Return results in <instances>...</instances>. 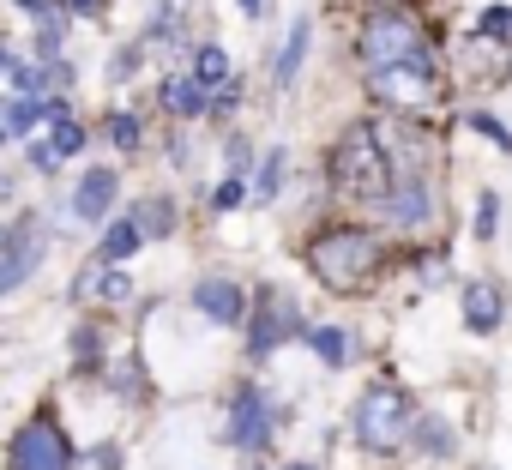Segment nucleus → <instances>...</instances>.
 <instances>
[{
	"label": "nucleus",
	"instance_id": "1",
	"mask_svg": "<svg viewBox=\"0 0 512 470\" xmlns=\"http://www.w3.org/2000/svg\"><path fill=\"white\" fill-rule=\"evenodd\" d=\"M308 266H314V278L326 284V290H362L368 278H374V266H380V248H374V235L368 229H326L320 242L308 248Z\"/></svg>",
	"mask_w": 512,
	"mask_h": 470
},
{
	"label": "nucleus",
	"instance_id": "2",
	"mask_svg": "<svg viewBox=\"0 0 512 470\" xmlns=\"http://www.w3.org/2000/svg\"><path fill=\"white\" fill-rule=\"evenodd\" d=\"M332 181L350 193V199H386L392 193V163H386V145L374 139V127H350L332 151Z\"/></svg>",
	"mask_w": 512,
	"mask_h": 470
},
{
	"label": "nucleus",
	"instance_id": "3",
	"mask_svg": "<svg viewBox=\"0 0 512 470\" xmlns=\"http://www.w3.org/2000/svg\"><path fill=\"white\" fill-rule=\"evenodd\" d=\"M410 428H416V410H410V398L398 392V386H368L362 398H356V440L368 446V452H398L404 440H410Z\"/></svg>",
	"mask_w": 512,
	"mask_h": 470
},
{
	"label": "nucleus",
	"instance_id": "4",
	"mask_svg": "<svg viewBox=\"0 0 512 470\" xmlns=\"http://www.w3.org/2000/svg\"><path fill=\"white\" fill-rule=\"evenodd\" d=\"M362 55L368 67H392V61H434L428 55V37L410 13H374L368 31H362Z\"/></svg>",
	"mask_w": 512,
	"mask_h": 470
},
{
	"label": "nucleus",
	"instance_id": "5",
	"mask_svg": "<svg viewBox=\"0 0 512 470\" xmlns=\"http://www.w3.org/2000/svg\"><path fill=\"white\" fill-rule=\"evenodd\" d=\"M368 85H374V97H380V103H392V109H422V103H434V91H440L434 61H392V67H368Z\"/></svg>",
	"mask_w": 512,
	"mask_h": 470
},
{
	"label": "nucleus",
	"instance_id": "6",
	"mask_svg": "<svg viewBox=\"0 0 512 470\" xmlns=\"http://www.w3.org/2000/svg\"><path fill=\"white\" fill-rule=\"evenodd\" d=\"M13 470H73V446H67V434H61L49 416L25 422L19 440H13Z\"/></svg>",
	"mask_w": 512,
	"mask_h": 470
},
{
	"label": "nucleus",
	"instance_id": "7",
	"mask_svg": "<svg viewBox=\"0 0 512 470\" xmlns=\"http://www.w3.org/2000/svg\"><path fill=\"white\" fill-rule=\"evenodd\" d=\"M37 260H43V229L37 223H19L7 242H0V296H13L37 272Z\"/></svg>",
	"mask_w": 512,
	"mask_h": 470
},
{
	"label": "nucleus",
	"instance_id": "8",
	"mask_svg": "<svg viewBox=\"0 0 512 470\" xmlns=\"http://www.w3.org/2000/svg\"><path fill=\"white\" fill-rule=\"evenodd\" d=\"M266 434H272V410H266L260 386H241L235 410H229V440L235 446H266Z\"/></svg>",
	"mask_w": 512,
	"mask_h": 470
},
{
	"label": "nucleus",
	"instance_id": "9",
	"mask_svg": "<svg viewBox=\"0 0 512 470\" xmlns=\"http://www.w3.org/2000/svg\"><path fill=\"white\" fill-rule=\"evenodd\" d=\"M290 332H296V308H290L278 290H266V296H260V314H253V332H247V344L266 356V350H278Z\"/></svg>",
	"mask_w": 512,
	"mask_h": 470
},
{
	"label": "nucleus",
	"instance_id": "10",
	"mask_svg": "<svg viewBox=\"0 0 512 470\" xmlns=\"http://www.w3.org/2000/svg\"><path fill=\"white\" fill-rule=\"evenodd\" d=\"M193 302H199L205 320H223V326L247 320V302H241V290H235L229 278H199V284H193Z\"/></svg>",
	"mask_w": 512,
	"mask_h": 470
},
{
	"label": "nucleus",
	"instance_id": "11",
	"mask_svg": "<svg viewBox=\"0 0 512 470\" xmlns=\"http://www.w3.org/2000/svg\"><path fill=\"white\" fill-rule=\"evenodd\" d=\"M109 205H115V169H91V175H79V193H73L79 223H103Z\"/></svg>",
	"mask_w": 512,
	"mask_h": 470
},
{
	"label": "nucleus",
	"instance_id": "12",
	"mask_svg": "<svg viewBox=\"0 0 512 470\" xmlns=\"http://www.w3.org/2000/svg\"><path fill=\"white\" fill-rule=\"evenodd\" d=\"M500 314H506V296H500V284H494V278L464 284V320H470V332H494V326H500Z\"/></svg>",
	"mask_w": 512,
	"mask_h": 470
},
{
	"label": "nucleus",
	"instance_id": "13",
	"mask_svg": "<svg viewBox=\"0 0 512 470\" xmlns=\"http://www.w3.org/2000/svg\"><path fill=\"white\" fill-rule=\"evenodd\" d=\"M386 205H392V223H398V229H422V223H428V187H422L416 175H404V181L386 193Z\"/></svg>",
	"mask_w": 512,
	"mask_h": 470
},
{
	"label": "nucleus",
	"instance_id": "14",
	"mask_svg": "<svg viewBox=\"0 0 512 470\" xmlns=\"http://www.w3.org/2000/svg\"><path fill=\"white\" fill-rule=\"evenodd\" d=\"M308 31H314L308 19H296V25H290V37H284V55H278V85H290V79L302 73V55H308Z\"/></svg>",
	"mask_w": 512,
	"mask_h": 470
},
{
	"label": "nucleus",
	"instance_id": "15",
	"mask_svg": "<svg viewBox=\"0 0 512 470\" xmlns=\"http://www.w3.org/2000/svg\"><path fill=\"white\" fill-rule=\"evenodd\" d=\"M139 242H145V229L127 217V223H115V229L103 235V254H109V260H133V254H139Z\"/></svg>",
	"mask_w": 512,
	"mask_h": 470
},
{
	"label": "nucleus",
	"instance_id": "16",
	"mask_svg": "<svg viewBox=\"0 0 512 470\" xmlns=\"http://www.w3.org/2000/svg\"><path fill=\"white\" fill-rule=\"evenodd\" d=\"M163 103H169L175 115H199V103H205V85H199V79H169V85H163Z\"/></svg>",
	"mask_w": 512,
	"mask_h": 470
},
{
	"label": "nucleus",
	"instance_id": "17",
	"mask_svg": "<svg viewBox=\"0 0 512 470\" xmlns=\"http://www.w3.org/2000/svg\"><path fill=\"white\" fill-rule=\"evenodd\" d=\"M193 79H199L205 91H217V85L229 79V61H223V49H217V43H205V49H199V61H193Z\"/></svg>",
	"mask_w": 512,
	"mask_h": 470
},
{
	"label": "nucleus",
	"instance_id": "18",
	"mask_svg": "<svg viewBox=\"0 0 512 470\" xmlns=\"http://www.w3.org/2000/svg\"><path fill=\"white\" fill-rule=\"evenodd\" d=\"M133 223H139L145 235H169V229H175V205H169V199H145V205L133 211Z\"/></svg>",
	"mask_w": 512,
	"mask_h": 470
},
{
	"label": "nucleus",
	"instance_id": "19",
	"mask_svg": "<svg viewBox=\"0 0 512 470\" xmlns=\"http://www.w3.org/2000/svg\"><path fill=\"white\" fill-rule=\"evenodd\" d=\"M43 115H49V109H43L37 97H19V103H7V133H31Z\"/></svg>",
	"mask_w": 512,
	"mask_h": 470
},
{
	"label": "nucleus",
	"instance_id": "20",
	"mask_svg": "<svg viewBox=\"0 0 512 470\" xmlns=\"http://www.w3.org/2000/svg\"><path fill=\"white\" fill-rule=\"evenodd\" d=\"M308 344H314V356H320L326 368H338V362H344V332H332V326H314V332H308Z\"/></svg>",
	"mask_w": 512,
	"mask_h": 470
},
{
	"label": "nucleus",
	"instance_id": "21",
	"mask_svg": "<svg viewBox=\"0 0 512 470\" xmlns=\"http://www.w3.org/2000/svg\"><path fill=\"white\" fill-rule=\"evenodd\" d=\"M49 145H55V157H73V151L85 145V127L67 121V115H55V139H49Z\"/></svg>",
	"mask_w": 512,
	"mask_h": 470
},
{
	"label": "nucleus",
	"instance_id": "22",
	"mask_svg": "<svg viewBox=\"0 0 512 470\" xmlns=\"http://www.w3.org/2000/svg\"><path fill=\"white\" fill-rule=\"evenodd\" d=\"M284 187V151H272L266 163H260V181H253V193H260V199H272Z\"/></svg>",
	"mask_w": 512,
	"mask_h": 470
},
{
	"label": "nucleus",
	"instance_id": "23",
	"mask_svg": "<svg viewBox=\"0 0 512 470\" xmlns=\"http://www.w3.org/2000/svg\"><path fill=\"white\" fill-rule=\"evenodd\" d=\"M85 290H97L103 302H121V296L133 290V278H127V272H103V278H97V284H85Z\"/></svg>",
	"mask_w": 512,
	"mask_h": 470
},
{
	"label": "nucleus",
	"instance_id": "24",
	"mask_svg": "<svg viewBox=\"0 0 512 470\" xmlns=\"http://www.w3.org/2000/svg\"><path fill=\"white\" fill-rule=\"evenodd\" d=\"M109 139L133 151V145H139V121H133V115H115V121H109Z\"/></svg>",
	"mask_w": 512,
	"mask_h": 470
},
{
	"label": "nucleus",
	"instance_id": "25",
	"mask_svg": "<svg viewBox=\"0 0 512 470\" xmlns=\"http://www.w3.org/2000/svg\"><path fill=\"white\" fill-rule=\"evenodd\" d=\"M470 127H476V133H488L494 145H506V151H512V133H506V127H500L494 115H470Z\"/></svg>",
	"mask_w": 512,
	"mask_h": 470
},
{
	"label": "nucleus",
	"instance_id": "26",
	"mask_svg": "<svg viewBox=\"0 0 512 470\" xmlns=\"http://www.w3.org/2000/svg\"><path fill=\"white\" fill-rule=\"evenodd\" d=\"M506 25H512L506 7H488V13H482V31H488V37H506Z\"/></svg>",
	"mask_w": 512,
	"mask_h": 470
},
{
	"label": "nucleus",
	"instance_id": "27",
	"mask_svg": "<svg viewBox=\"0 0 512 470\" xmlns=\"http://www.w3.org/2000/svg\"><path fill=\"white\" fill-rule=\"evenodd\" d=\"M476 235H494V193L476 199Z\"/></svg>",
	"mask_w": 512,
	"mask_h": 470
},
{
	"label": "nucleus",
	"instance_id": "28",
	"mask_svg": "<svg viewBox=\"0 0 512 470\" xmlns=\"http://www.w3.org/2000/svg\"><path fill=\"white\" fill-rule=\"evenodd\" d=\"M416 422H422V416H416ZM422 446H428V452H446V428H440V422H422Z\"/></svg>",
	"mask_w": 512,
	"mask_h": 470
},
{
	"label": "nucleus",
	"instance_id": "29",
	"mask_svg": "<svg viewBox=\"0 0 512 470\" xmlns=\"http://www.w3.org/2000/svg\"><path fill=\"white\" fill-rule=\"evenodd\" d=\"M235 199H241V181H223V187H217V193H211V205H217V211H229V205H235Z\"/></svg>",
	"mask_w": 512,
	"mask_h": 470
},
{
	"label": "nucleus",
	"instance_id": "30",
	"mask_svg": "<svg viewBox=\"0 0 512 470\" xmlns=\"http://www.w3.org/2000/svg\"><path fill=\"white\" fill-rule=\"evenodd\" d=\"M31 163H37V169H55L61 157H55V145H31Z\"/></svg>",
	"mask_w": 512,
	"mask_h": 470
},
{
	"label": "nucleus",
	"instance_id": "31",
	"mask_svg": "<svg viewBox=\"0 0 512 470\" xmlns=\"http://www.w3.org/2000/svg\"><path fill=\"white\" fill-rule=\"evenodd\" d=\"M13 67H19V61H13V55H7V49H0V73H7V79H13Z\"/></svg>",
	"mask_w": 512,
	"mask_h": 470
},
{
	"label": "nucleus",
	"instance_id": "32",
	"mask_svg": "<svg viewBox=\"0 0 512 470\" xmlns=\"http://www.w3.org/2000/svg\"><path fill=\"white\" fill-rule=\"evenodd\" d=\"M73 7H79V13H97V7H103V0H73Z\"/></svg>",
	"mask_w": 512,
	"mask_h": 470
},
{
	"label": "nucleus",
	"instance_id": "33",
	"mask_svg": "<svg viewBox=\"0 0 512 470\" xmlns=\"http://www.w3.org/2000/svg\"><path fill=\"white\" fill-rule=\"evenodd\" d=\"M241 13H260V0H241Z\"/></svg>",
	"mask_w": 512,
	"mask_h": 470
},
{
	"label": "nucleus",
	"instance_id": "34",
	"mask_svg": "<svg viewBox=\"0 0 512 470\" xmlns=\"http://www.w3.org/2000/svg\"><path fill=\"white\" fill-rule=\"evenodd\" d=\"M0 145H7V127H0Z\"/></svg>",
	"mask_w": 512,
	"mask_h": 470
}]
</instances>
